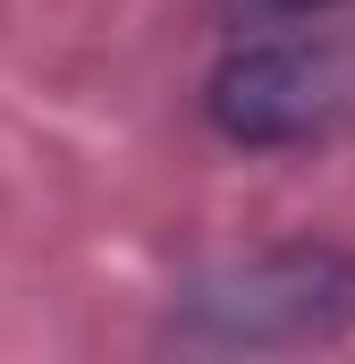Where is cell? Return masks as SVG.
<instances>
[{
  "mask_svg": "<svg viewBox=\"0 0 355 364\" xmlns=\"http://www.w3.org/2000/svg\"><path fill=\"white\" fill-rule=\"evenodd\" d=\"M355 331V255L347 246H271L246 263L186 279L170 305L178 348H212V356H271V348H330Z\"/></svg>",
  "mask_w": 355,
  "mask_h": 364,
  "instance_id": "1",
  "label": "cell"
},
{
  "mask_svg": "<svg viewBox=\"0 0 355 364\" xmlns=\"http://www.w3.org/2000/svg\"><path fill=\"white\" fill-rule=\"evenodd\" d=\"M203 119L246 153L322 144V136H339L355 119V43H339V34L237 43L203 77Z\"/></svg>",
  "mask_w": 355,
  "mask_h": 364,
  "instance_id": "2",
  "label": "cell"
},
{
  "mask_svg": "<svg viewBox=\"0 0 355 364\" xmlns=\"http://www.w3.org/2000/svg\"><path fill=\"white\" fill-rule=\"evenodd\" d=\"M254 9H339V0H254Z\"/></svg>",
  "mask_w": 355,
  "mask_h": 364,
  "instance_id": "3",
  "label": "cell"
}]
</instances>
